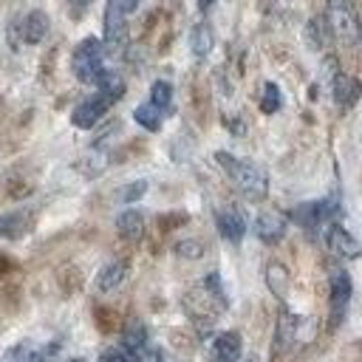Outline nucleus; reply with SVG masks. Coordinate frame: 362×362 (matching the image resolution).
I'll list each match as a JSON object with an SVG mask.
<instances>
[{
    "mask_svg": "<svg viewBox=\"0 0 362 362\" xmlns=\"http://www.w3.org/2000/svg\"><path fill=\"white\" fill-rule=\"evenodd\" d=\"M34 359H37V345L28 342V339L17 342L14 348H8V351L0 356V362H34Z\"/></svg>",
    "mask_w": 362,
    "mask_h": 362,
    "instance_id": "20",
    "label": "nucleus"
},
{
    "mask_svg": "<svg viewBox=\"0 0 362 362\" xmlns=\"http://www.w3.org/2000/svg\"><path fill=\"white\" fill-rule=\"evenodd\" d=\"M305 37L314 48H322L325 45V28H322V20L320 17H311L308 25H305Z\"/></svg>",
    "mask_w": 362,
    "mask_h": 362,
    "instance_id": "25",
    "label": "nucleus"
},
{
    "mask_svg": "<svg viewBox=\"0 0 362 362\" xmlns=\"http://www.w3.org/2000/svg\"><path fill=\"white\" fill-rule=\"evenodd\" d=\"M255 235L263 243H280L286 235V218L280 212H260L255 221Z\"/></svg>",
    "mask_w": 362,
    "mask_h": 362,
    "instance_id": "8",
    "label": "nucleus"
},
{
    "mask_svg": "<svg viewBox=\"0 0 362 362\" xmlns=\"http://www.w3.org/2000/svg\"><path fill=\"white\" fill-rule=\"evenodd\" d=\"M215 161L223 167V173L235 181V187L240 189L243 198L249 201H263L266 192H269V178L263 173V167H257L255 161H243L226 150H218L215 153Z\"/></svg>",
    "mask_w": 362,
    "mask_h": 362,
    "instance_id": "1",
    "label": "nucleus"
},
{
    "mask_svg": "<svg viewBox=\"0 0 362 362\" xmlns=\"http://www.w3.org/2000/svg\"><path fill=\"white\" fill-rule=\"evenodd\" d=\"M362 96V82L348 76V74H337L334 76V99L339 107H354L356 99Z\"/></svg>",
    "mask_w": 362,
    "mask_h": 362,
    "instance_id": "10",
    "label": "nucleus"
},
{
    "mask_svg": "<svg viewBox=\"0 0 362 362\" xmlns=\"http://www.w3.org/2000/svg\"><path fill=\"white\" fill-rule=\"evenodd\" d=\"M150 102L158 107V110H167L170 102H173V85L167 79H156L150 85Z\"/></svg>",
    "mask_w": 362,
    "mask_h": 362,
    "instance_id": "21",
    "label": "nucleus"
},
{
    "mask_svg": "<svg viewBox=\"0 0 362 362\" xmlns=\"http://www.w3.org/2000/svg\"><path fill=\"white\" fill-rule=\"evenodd\" d=\"M124 277H127V263H124V260H110V263H105V266L99 269V274H96V288H99V291H113V288H119V286L124 283Z\"/></svg>",
    "mask_w": 362,
    "mask_h": 362,
    "instance_id": "12",
    "label": "nucleus"
},
{
    "mask_svg": "<svg viewBox=\"0 0 362 362\" xmlns=\"http://www.w3.org/2000/svg\"><path fill=\"white\" fill-rule=\"evenodd\" d=\"M161 113H164V110H158L153 102H144V105H139V107L133 110V119H136L144 130L156 133V130L161 127Z\"/></svg>",
    "mask_w": 362,
    "mask_h": 362,
    "instance_id": "18",
    "label": "nucleus"
},
{
    "mask_svg": "<svg viewBox=\"0 0 362 362\" xmlns=\"http://www.w3.org/2000/svg\"><path fill=\"white\" fill-rule=\"evenodd\" d=\"M130 362H161V351L150 348V345H141L139 351L130 354Z\"/></svg>",
    "mask_w": 362,
    "mask_h": 362,
    "instance_id": "30",
    "label": "nucleus"
},
{
    "mask_svg": "<svg viewBox=\"0 0 362 362\" xmlns=\"http://www.w3.org/2000/svg\"><path fill=\"white\" fill-rule=\"evenodd\" d=\"M11 269H14V260H11L8 255H3V252H0V277H6Z\"/></svg>",
    "mask_w": 362,
    "mask_h": 362,
    "instance_id": "36",
    "label": "nucleus"
},
{
    "mask_svg": "<svg viewBox=\"0 0 362 362\" xmlns=\"http://www.w3.org/2000/svg\"><path fill=\"white\" fill-rule=\"evenodd\" d=\"M141 0H107V14H119V17H127L139 8Z\"/></svg>",
    "mask_w": 362,
    "mask_h": 362,
    "instance_id": "28",
    "label": "nucleus"
},
{
    "mask_svg": "<svg viewBox=\"0 0 362 362\" xmlns=\"http://www.w3.org/2000/svg\"><path fill=\"white\" fill-rule=\"evenodd\" d=\"M99 362H130V354H127L124 348H107V351L99 356Z\"/></svg>",
    "mask_w": 362,
    "mask_h": 362,
    "instance_id": "34",
    "label": "nucleus"
},
{
    "mask_svg": "<svg viewBox=\"0 0 362 362\" xmlns=\"http://www.w3.org/2000/svg\"><path fill=\"white\" fill-rule=\"evenodd\" d=\"M45 34H48V14H45V11H28V14L23 17V23H20V37H23V42L37 45V42L45 40Z\"/></svg>",
    "mask_w": 362,
    "mask_h": 362,
    "instance_id": "9",
    "label": "nucleus"
},
{
    "mask_svg": "<svg viewBox=\"0 0 362 362\" xmlns=\"http://www.w3.org/2000/svg\"><path fill=\"white\" fill-rule=\"evenodd\" d=\"M266 283H269V288H272V294L274 297H286V291H288V272H286V266L283 263H269L266 266Z\"/></svg>",
    "mask_w": 362,
    "mask_h": 362,
    "instance_id": "17",
    "label": "nucleus"
},
{
    "mask_svg": "<svg viewBox=\"0 0 362 362\" xmlns=\"http://www.w3.org/2000/svg\"><path fill=\"white\" fill-rule=\"evenodd\" d=\"M204 288H206V294H209L221 308H226V294H223V286H221V274H218V272H209V274L204 277Z\"/></svg>",
    "mask_w": 362,
    "mask_h": 362,
    "instance_id": "24",
    "label": "nucleus"
},
{
    "mask_svg": "<svg viewBox=\"0 0 362 362\" xmlns=\"http://www.w3.org/2000/svg\"><path fill=\"white\" fill-rule=\"evenodd\" d=\"M23 215H0V235H20Z\"/></svg>",
    "mask_w": 362,
    "mask_h": 362,
    "instance_id": "32",
    "label": "nucleus"
},
{
    "mask_svg": "<svg viewBox=\"0 0 362 362\" xmlns=\"http://www.w3.org/2000/svg\"><path fill=\"white\" fill-rule=\"evenodd\" d=\"M71 71H74V76H76L79 82L96 85L99 74L105 71V45H102V40L85 37V40L74 48V54H71Z\"/></svg>",
    "mask_w": 362,
    "mask_h": 362,
    "instance_id": "2",
    "label": "nucleus"
},
{
    "mask_svg": "<svg viewBox=\"0 0 362 362\" xmlns=\"http://www.w3.org/2000/svg\"><path fill=\"white\" fill-rule=\"evenodd\" d=\"M141 345H147V328H144L141 322H130V325L124 328V334H122V348H124L127 354H133V351H139Z\"/></svg>",
    "mask_w": 362,
    "mask_h": 362,
    "instance_id": "19",
    "label": "nucleus"
},
{
    "mask_svg": "<svg viewBox=\"0 0 362 362\" xmlns=\"http://www.w3.org/2000/svg\"><path fill=\"white\" fill-rule=\"evenodd\" d=\"M325 243H328V249L334 252V255H339V257H359V243H356V238L345 229V226H339V223H331L328 229H325Z\"/></svg>",
    "mask_w": 362,
    "mask_h": 362,
    "instance_id": "7",
    "label": "nucleus"
},
{
    "mask_svg": "<svg viewBox=\"0 0 362 362\" xmlns=\"http://www.w3.org/2000/svg\"><path fill=\"white\" fill-rule=\"evenodd\" d=\"M240 351H243V339H240L238 331L218 334V339H215V356H218V362H238L240 359Z\"/></svg>",
    "mask_w": 362,
    "mask_h": 362,
    "instance_id": "13",
    "label": "nucleus"
},
{
    "mask_svg": "<svg viewBox=\"0 0 362 362\" xmlns=\"http://www.w3.org/2000/svg\"><path fill=\"white\" fill-rule=\"evenodd\" d=\"M351 291H354V286H351V277H348V272H342V269L331 272V280H328V308H331V328L342 322V314H345V308H348Z\"/></svg>",
    "mask_w": 362,
    "mask_h": 362,
    "instance_id": "4",
    "label": "nucleus"
},
{
    "mask_svg": "<svg viewBox=\"0 0 362 362\" xmlns=\"http://www.w3.org/2000/svg\"><path fill=\"white\" fill-rule=\"evenodd\" d=\"M116 229H119V235H122L124 240L141 238V232H144V218H141V212H139V209H124V212H119Z\"/></svg>",
    "mask_w": 362,
    "mask_h": 362,
    "instance_id": "15",
    "label": "nucleus"
},
{
    "mask_svg": "<svg viewBox=\"0 0 362 362\" xmlns=\"http://www.w3.org/2000/svg\"><path fill=\"white\" fill-rule=\"evenodd\" d=\"M6 192H8V198H25V195L31 192V184L23 181V178H14V181H8Z\"/></svg>",
    "mask_w": 362,
    "mask_h": 362,
    "instance_id": "33",
    "label": "nucleus"
},
{
    "mask_svg": "<svg viewBox=\"0 0 362 362\" xmlns=\"http://www.w3.org/2000/svg\"><path fill=\"white\" fill-rule=\"evenodd\" d=\"M107 107H110V102H107L102 93H96V96H90V99H85V102H79V105L74 107L71 122H74V127H79V130H90V127L107 113Z\"/></svg>",
    "mask_w": 362,
    "mask_h": 362,
    "instance_id": "5",
    "label": "nucleus"
},
{
    "mask_svg": "<svg viewBox=\"0 0 362 362\" xmlns=\"http://www.w3.org/2000/svg\"><path fill=\"white\" fill-rule=\"evenodd\" d=\"M71 362H85V359H71Z\"/></svg>",
    "mask_w": 362,
    "mask_h": 362,
    "instance_id": "38",
    "label": "nucleus"
},
{
    "mask_svg": "<svg viewBox=\"0 0 362 362\" xmlns=\"http://www.w3.org/2000/svg\"><path fill=\"white\" fill-rule=\"evenodd\" d=\"M215 223H218L221 238L229 240V243H240L243 235H246V218H243L240 209H235V206H223V209H218Z\"/></svg>",
    "mask_w": 362,
    "mask_h": 362,
    "instance_id": "6",
    "label": "nucleus"
},
{
    "mask_svg": "<svg viewBox=\"0 0 362 362\" xmlns=\"http://www.w3.org/2000/svg\"><path fill=\"white\" fill-rule=\"evenodd\" d=\"M59 283H62V291H65V294H71V291H76V288H79L82 277H79V272H76V269H62V272H59Z\"/></svg>",
    "mask_w": 362,
    "mask_h": 362,
    "instance_id": "29",
    "label": "nucleus"
},
{
    "mask_svg": "<svg viewBox=\"0 0 362 362\" xmlns=\"http://www.w3.org/2000/svg\"><path fill=\"white\" fill-rule=\"evenodd\" d=\"M96 88H99L96 93H102V96H105L110 105H113L116 99H122V96H124V79H122L119 74L107 71V68L99 74V79H96Z\"/></svg>",
    "mask_w": 362,
    "mask_h": 362,
    "instance_id": "16",
    "label": "nucleus"
},
{
    "mask_svg": "<svg viewBox=\"0 0 362 362\" xmlns=\"http://www.w3.org/2000/svg\"><path fill=\"white\" fill-rule=\"evenodd\" d=\"M212 3H215V0H198V8H201V11H206Z\"/></svg>",
    "mask_w": 362,
    "mask_h": 362,
    "instance_id": "37",
    "label": "nucleus"
},
{
    "mask_svg": "<svg viewBox=\"0 0 362 362\" xmlns=\"http://www.w3.org/2000/svg\"><path fill=\"white\" fill-rule=\"evenodd\" d=\"M187 221H189L187 212H167V215L158 218V229H161V232H170V229H175V226H184Z\"/></svg>",
    "mask_w": 362,
    "mask_h": 362,
    "instance_id": "27",
    "label": "nucleus"
},
{
    "mask_svg": "<svg viewBox=\"0 0 362 362\" xmlns=\"http://www.w3.org/2000/svg\"><path fill=\"white\" fill-rule=\"evenodd\" d=\"M297 328H300V317L291 314L288 308H283L280 317H277V328H274V348H277V351H286V348L294 342Z\"/></svg>",
    "mask_w": 362,
    "mask_h": 362,
    "instance_id": "11",
    "label": "nucleus"
},
{
    "mask_svg": "<svg viewBox=\"0 0 362 362\" xmlns=\"http://www.w3.org/2000/svg\"><path fill=\"white\" fill-rule=\"evenodd\" d=\"M212 45H215L212 25H209V23H195L192 31H189V51H192L198 59H204V57H209Z\"/></svg>",
    "mask_w": 362,
    "mask_h": 362,
    "instance_id": "14",
    "label": "nucleus"
},
{
    "mask_svg": "<svg viewBox=\"0 0 362 362\" xmlns=\"http://www.w3.org/2000/svg\"><path fill=\"white\" fill-rule=\"evenodd\" d=\"M144 192H147V181L139 178V181H130V184L119 192V201H122V204H133V201H139Z\"/></svg>",
    "mask_w": 362,
    "mask_h": 362,
    "instance_id": "26",
    "label": "nucleus"
},
{
    "mask_svg": "<svg viewBox=\"0 0 362 362\" xmlns=\"http://www.w3.org/2000/svg\"><path fill=\"white\" fill-rule=\"evenodd\" d=\"M175 252L181 255V257H201L204 255V246L198 243V240H181V243H175Z\"/></svg>",
    "mask_w": 362,
    "mask_h": 362,
    "instance_id": "31",
    "label": "nucleus"
},
{
    "mask_svg": "<svg viewBox=\"0 0 362 362\" xmlns=\"http://www.w3.org/2000/svg\"><path fill=\"white\" fill-rule=\"evenodd\" d=\"M328 25L334 31L337 40L342 42H356L362 28H359V17L351 0H328Z\"/></svg>",
    "mask_w": 362,
    "mask_h": 362,
    "instance_id": "3",
    "label": "nucleus"
},
{
    "mask_svg": "<svg viewBox=\"0 0 362 362\" xmlns=\"http://www.w3.org/2000/svg\"><path fill=\"white\" fill-rule=\"evenodd\" d=\"M283 105V96H280V88L274 82H266L263 85V96H260V110L263 113H277Z\"/></svg>",
    "mask_w": 362,
    "mask_h": 362,
    "instance_id": "22",
    "label": "nucleus"
},
{
    "mask_svg": "<svg viewBox=\"0 0 362 362\" xmlns=\"http://www.w3.org/2000/svg\"><path fill=\"white\" fill-rule=\"evenodd\" d=\"M93 322H96V328L99 331H105V334H110V331H116L119 328V314L113 311V308H96L93 311Z\"/></svg>",
    "mask_w": 362,
    "mask_h": 362,
    "instance_id": "23",
    "label": "nucleus"
},
{
    "mask_svg": "<svg viewBox=\"0 0 362 362\" xmlns=\"http://www.w3.org/2000/svg\"><path fill=\"white\" fill-rule=\"evenodd\" d=\"M71 3V17L76 20V17H82L85 14V8L90 6V0H68Z\"/></svg>",
    "mask_w": 362,
    "mask_h": 362,
    "instance_id": "35",
    "label": "nucleus"
}]
</instances>
